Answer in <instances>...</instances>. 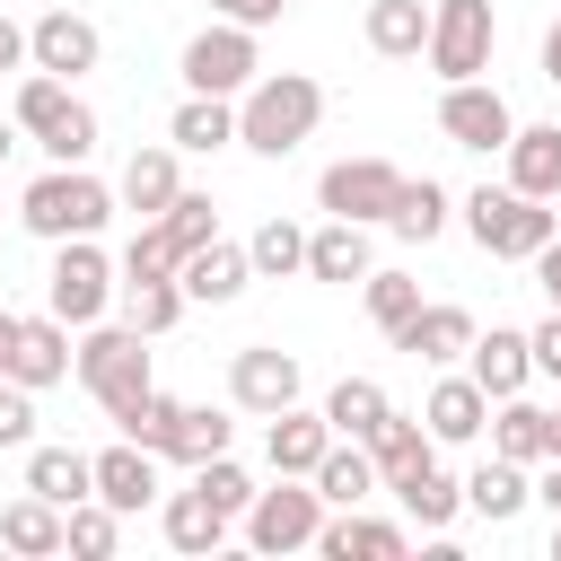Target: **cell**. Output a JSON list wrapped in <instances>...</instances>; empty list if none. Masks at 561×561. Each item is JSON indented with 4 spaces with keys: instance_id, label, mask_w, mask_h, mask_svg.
I'll return each instance as SVG.
<instances>
[{
    "instance_id": "cell-10",
    "label": "cell",
    "mask_w": 561,
    "mask_h": 561,
    "mask_svg": "<svg viewBox=\"0 0 561 561\" xmlns=\"http://www.w3.org/2000/svg\"><path fill=\"white\" fill-rule=\"evenodd\" d=\"M96 61H105V35H96V18H79L70 0H53V9L26 26V70H53V79L79 88Z\"/></svg>"
},
{
    "instance_id": "cell-24",
    "label": "cell",
    "mask_w": 561,
    "mask_h": 561,
    "mask_svg": "<svg viewBox=\"0 0 561 561\" xmlns=\"http://www.w3.org/2000/svg\"><path fill=\"white\" fill-rule=\"evenodd\" d=\"M333 447V421L324 412H307V403H280L272 412V430H263V456H272V473H316V456Z\"/></svg>"
},
{
    "instance_id": "cell-5",
    "label": "cell",
    "mask_w": 561,
    "mask_h": 561,
    "mask_svg": "<svg viewBox=\"0 0 561 561\" xmlns=\"http://www.w3.org/2000/svg\"><path fill=\"white\" fill-rule=\"evenodd\" d=\"M44 307L79 333V324H96L105 307H114V254L96 245V237H61L53 245V272H44Z\"/></svg>"
},
{
    "instance_id": "cell-30",
    "label": "cell",
    "mask_w": 561,
    "mask_h": 561,
    "mask_svg": "<svg viewBox=\"0 0 561 561\" xmlns=\"http://www.w3.org/2000/svg\"><path fill=\"white\" fill-rule=\"evenodd\" d=\"M359 35H368L377 61H421V44H430V0H368Z\"/></svg>"
},
{
    "instance_id": "cell-46",
    "label": "cell",
    "mask_w": 561,
    "mask_h": 561,
    "mask_svg": "<svg viewBox=\"0 0 561 561\" xmlns=\"http://www.w3.org/2000/svg\"><path fill=\"white\" fill-rule=\"evenodd\" d=\"M193 491H202L210 508H228V517H245V500H254V473H245L237 456H202V465H193Z\"/></svg>"
},
{
    "instance_id": "cell-42",
    "label": "cell",
    "mask_w": 561,
    "mask_h": 561,
    "mask_svg": "<svg viewBox=\"0 0 561 561\" xmlns=\"http://www.w3.org/2000/svg\"><path fill=\"white\" fill-rule=\"evenodd\" d=\"M61 526H70V552H88V561H105V552L123 543V508H105L96 491H88L79 508H61Z\"/></svg>"
},
{
    "instance_id": "cell-28",
    "label": "cell",
    "mask_w": 561,
    "mask_h": 561,
    "mask_svg": "<svg viewBox=\"0 0 561 561\" xmlns=\"http://www.w3.org/2000/svg\"><path fill=\"white\" fill-rule=\"evenodd\" d=\"M359 447H368V465H377V482H394V473H412V465H430V456H438V438L421 430V412H394V403L377 412V430H368Z\"/></svg>"
},
{
    "instance_id": "cell-56",
    "label": "cell",
    "mask_w": 561,
    "mask_h": 561,
    "mask_svg": "<svg viewBox=\"0 0 561 561\" xmlns=\"http://www.w3.org/2000/svg\"><path fill=\"white\" fill-rule=\"evenodd\" d=\"M552 456H561V403H552Z\"/></svg>"
},
{
    "instance_id": "cell-22",
    "label": "cell",
    "mask_w": 561,
    "mask_h": 561,
    "mask_svg": "<svg viewBox=\"0 0 561 561\" xmlns=\"http://www.w3.org/2000/svg\"><path fill=\"white\" fill-rule=\"evenodd\" d=\"M386 491L403 500V526H421V535H447V526L465 517V482H456V473H438V456H430V465H412V473H394Z\"/></svg>"
},
{
    "instance_id": "cell-6",
    "label": "cell",
    "mask_w": 561,
    "mask_h": 561,
    "mask_svg": "<svg viewBox=\"0 0 561 561\" xmlns=\"http://www.w3.org/2000/svg\"><path fill=\"white\" fill-rule=\"evenodd\" d=\"M491 44H500V9L491 0H430V44L421 61L438 79H482L491 70Z\"/></svg>"
},
{
    "instance_id": "cell-32",
    "label": "cell",
    "mask_w": 561,
    "mask_h": 561,
    "mask_svg": "<svg viewBox=\"0 0 561 561\" xmlns=\"http://www.w3.org/2000/svg\"><path fill=\"white\" fill-rule=\"evenodd\" d=\"M158 526H167V543L193 552V561L228 543V508H210L202 491H158Z\"/></svg>"
},
{
    "instance_id": "cell-38",
    "label": "cell",
    "mask_w": 561,
    "mask_h": 561,
    "mask_svg": "<svg viewBox=\"0 0 561 561\" xmlns=\"http://www.w3.org/2000/svg\"><path fill=\"white\" fill-rule=\"evenodd\" d=\"M316 412L333 421V438H368V430H377V412H386V386H377V377H342Z\"/></svg>"
},
{
    "instance_id": "cell-54",
    "label": "cell",
    "mask_w": 561,
    "mask_h": 561,
    "mask_svg": "<svg viewBox=\"0 0 561 561\" xmlns=\"http://www.w3.org/2000/svg\"><path fill=\"white\" fill-rule=\"evenodd\" d=\"M9 351H18V316L0 307V368H9Z\"/></svg>"
},
{
    "instance_id": "cell-18",
    "label": "cell",
    "mask_w": 561,
    "mask_h": 561,
    "mask_svg": "<svg viewBox=\"0 0 561 561\" xmlns=\"http://www.w3.org/2000/svg\"><path fill=\"white\" fill-rule=\"evenodd\" d=\"M0 377H18V386H35V394L61 386V377H70V324H61L53 307H44V316H18V351H9Z\"/></svg>"
},
{
    "instance_id": "cell-13",
    "label": "cell",
    "mask_w": 561,
    "mask_h": 561,
    "mask_svg": "<svg viewBox=\"0 0 561 561\" xmlns=\"http://www.w3.org/2000/svg\"><path fill=\"white\" fill-rule=\"evenodd\" d=\"M473 333H482V324H473V307H447V298H421V307H412V324H394L386 342H394L403 359H421V368H456Z\"/></svg>"
},
{
    "instance_id": "cell-31",
    "label": "cell",
    "mask_w": 561,
    "mask_h": 561,
    "mask_svg": "<svg viewBox=\"0 0 561 561\" xmlns=\"http://www.w3.org/2000/svg\"><path fill=\"white\" fill-rule=\"evenodd\" d=\"M167 140H175L184 158H210V149H237V96H193V88H184V105H175V123H167Z\"/></svg>"
},
{
    "instance_id": "cell-15",
    "label": "cell",
    "mask_w": 561,
    "mask_h": 561,
    "mask_svg": "<svg viewBox=\"0 0 561 561\" xmlns=\"http://www.w3.org/2000/svg\"><path fill=\"white\" fill-rule=\"evenodd\" d=\"M482 421H491V394H482L465 368H438V386L421 394V430H430L438 447H473Z\"/></svg>"
},
{
    "instance_id": "cell-29",
    "label": "cell",
    "mask_w": 561,
    "mask_h": 561,
    "mask_svg": "<svg viewBox=\"0 0 561 561\" xmlns=\"http://www.w3.org/2000/svg\"><path fill=\"white\" fill-rule=\"evenodd\" d=\"M26 491L35 500H53V508H79L88 491H96V465H88V447H26Z\"/></svg>"
},
{
    "instance_id": "cell-44",
    "label": "cell",
    "mask_w": 561,
    "mask_h": 561,
    "mask_svg": "<svg viewBox=\"0 0 561 561\" xmlns=\"http://www.w3.org/2000/svg\"><path fill=\"white\" fill-rule=\"evenodd\" d=\"M359 298H368L377 333H394V324H412V307H421V280H412V272H368V280H359Z\"/></svg>"
},
{
    "instance_id": "cell-45",
    "label": "cell",
    "mask_w": 561,
    "mask_h": 561,
    "mask_svg": "<svg viewBox=\"0 0 561 561\" xmlns=\"http://www.w3.org/2000/svg\"><path fill=\"white\" fill-rule=\"evenodd\" d=\"M228 438H237V421H228V412H210V403H184V430H175V465L228 456Z\"/></svg>"
},
{
    "instance_id": "cell-17",
    "label": "cell",
    "mask_w": 561,
    "mask_h": 561,
    "mask_svg": "<svg viewBox=\"0 0 561 561\" xmlns=\"http://www.w3.org/2000/svg\"><path fill=\"white\" fill-rule=\"evenodd\" d=\"M245 280H254V263H245V245H228V237H210V245H193V254L175 263L184 307H228V298H245Z\"/></svg>"
},
{
    "instance_id": "cell-12",
    "label": "cell",
    "mask_w": 561,
    "mask_h": 561,
    "mask_svg": "<svg viewBox=\"0 0 561 561\" xmlns=\"http://www.w3.org/2000/svg\"><path fill=\"white\" fill-rule=\"evenodd\" d=\"M298 351H280V342H245L237 359H228V403L237 412H254V421H272L280 403H298Z\"/></svg>"
},
{
    "instance_id": "cell-47",
    "label": "cell",
    "mask_w": 561,
    "mask_h": 561,
    "mask_svg": "<svg viewBox=\"0 0 561 561\" xmlns=\"http://www.w3.org/2000/svg\"><path fill=\"white\" fill-rule=\"evenodd\" d=\"M0 447H35V386L0 377Z\"/></svg>"
},
{
    "instance_id": "cell-57",
    "label": "cell",
    "mask_w": 561,
    "mask_h": 561,
    "mask_svg": "<svg viewBox=\"0 0 561 561\" xmlns=\"http://www.w3.org/2000/svg\"><path fill=\"white\" fill-rule=\"evenodd\" d=\"M552 561H561V517H552Z\"/></svg>"
},
{
    "instance_id": "cell-19",
    "label": "cell",
    "mask_w": 561,
    "mask_h": 561,
    "mask_svg": "<svg viewBox=\"0 0 561 561\" xmlns=\"http://www.w3.org/2000/svg\"><path fill=\"white\" fill-rule=\"evenodd\" d=\"M465 377L500 403V394H526L535 386V359H526V333L517 324H491V333H473L465 342Z\"/></svg>"
},
{
    "instance_id": "cell-52",
    "label": "cell",
    "mask_w": 561,
    "mask_h": 561,
    "mask_svg": "<svg viewBox=\"0 0 561 561\" xmlns=\"http://www.w3.org/2000/svg\"><path fill=\"white\" fill-rule=\"evenodd\" d=\"M535 500H543V508L561 517V456H543V482H535Z\"/></svg>"
},
{
    "instance_id": "cell-16",
    "label": "cell",
    "mask_w": 561,
    "mask_h": 561,
    "mask_svg": "<svg viewBox=\"0 0 561 561\" xmlns=\"http://www.w3.org/2000/svg\"><path fill=\"white\" fill-rule=\"evenodd\" d=\"M184 149L175 140H158V149H131L123 158V175H114V210H131V219H158L175 193H184V167H175Z\"/></svg>"
},
{
    "instance_id": "cell-51",
    "label": "cell",
    "mask_w": 561,
    "mask_h": 561,
    "mask_svg": "<svg viewBox=\"0 0 561 561\" xmlns=\"http://www.w3.org/2000/svg\"><path fill=\"white\" fill-rule=\"evenodd\" d=\"M0 70H26V26L0 9Z\"/></svg>"
},
{
    "instance_id": "cell-50",
    "label": "cell",
    "mask_w": 561,
    "mask_h": 561,
    "mask_svg": "<svg viewBox=\"0 0 561 561\" xmlns=\"http://www.w3.org/2000/svg\"><path fill=\"white\" fill-rule=\"evenodd\" d=\"M535 289H543V298L561 307V228H552V237L535 245Z\"/></svg>"
},
{
    "instance_id": "cell-33",
    "label": "cell",
    "mask_w": 561,
    "mask_h": 561,
    "mask_svg": "<svg viewBox=\"0 0 561 561\" xmlns=\"http://www.w3.org/2000/svg\"><path fill=\"white\" fill-rule=\"evenodd\" d=\"M456 219V193L438 184V175H403V193H394V210H386V228L403 237V245H430L438 228Z\"/></svg>"
},
{
    "instance_id": "cell-39",
    "label": "cell",
    "mask_w": 561,
    "mask_h": 561,
    "mask_svg": "<svg viewBox=\"0 0 561 561\" xmlns=\"http://www.w3.org/2000/svg\"><path fill=\"white\" fill-rule=\"evenodd\" d=\"M158 228H167V245H175V263H184L193 245H210V237H219V202L184 184V193H175V202L158 210Z\"/></svg>"
},
{
    "instance_id": "cell-53",
    "label": "cell",
    "mask_w": 561,
    "mask_h": 561,
    "mask_svg": "<svg viewBox=\"0 0 561 561\" xmlns=\"http://www.w3.org/2000/svg\"><path fill=\"white\" fill-rule=\"evenodd\" d=\"M543 79H552V88H561V18H552V26H543Z\"/></svg>"
},
{
    "instance_id": "cell-14",
    "label": "cell",
    "mask_w": 561,
    "mask_h": 561,
    "mask_svg": "<svg viewBox=\"0 0 561 561\" xmlns=\"http://www.w3.org/2000/svg\"><path fill=\"white\" fill-rule=\"evenodd\" d=\"M307 552H324V561H403L412 552V526L368 517V508H324V526H316Z\"/></svg>"
},
{
    "instance_id": "cell-36",
    "label": "cell",
    "mask_w": 561,
    "mask_h": 561,
    "mask_svg": "<svg viewBox=\"0 0 561 561\" xmlns=\"http://www.w3.org/2000/svg\"><path fill=\"white\" fill-rule=\"evenodd\" d=\"M245 263H254V280H289V272H307V228L272 210V219L245 237Z\"/></svg>"
},
{
    "instance_id": "cell-1",
    "label": "cell",
    "mask_w": 561,
    "mask_h": 561,
    "mask_svg": "<svg viewBox=\"0 0 561 561\" xmlns=\"http://www.w3.org/2000/svg\"><path fill=\"white\" fill-rule=\"evenodd\" d=\"M316 123H324V88L307 70H254L237 96V149L254 158H289Z\"/></svg>"
},
{
    "instance_id": "cell-21",
    "label": "cell",
    "mask_w": 561,
    "mask_h": 561,
    "mask_svg": "<svg viewBox=\"0 0 561 561\" xmlns=\"http://www.w3.org/2000/svg\"><path fill=\"white\" fill-rule=\"evenodd\" d=\"M88 465H96V500H105V508H123V517H140V508L158 500V456H149V447H131V438H114V447H96Z\"/></svg>"
},
{
    "instance_id": "cell-20",
    "label": "cell",
    "mask_w": 561,
    "mask_h": 561,
    "mask_svg": "<svg viewBox=\"0 0 561 561\" xmlns=\"http://www.w3.org/2000/svg\"><path fill=\"white\" fill-rule=\"evenodd\" d=\"M368 272H377V245H368L359 219H324V228H307V280L351 289V280H368Z\"/></svg>"
},
{
    "instance_id": "cell-40",
    "label": "cell",
    "mask_w": 561,
    "mask_h": 561,
    "mask_svg": "<svg viewBox=\"0 0 561 561\" xmlns=\"http://www.w3.org/2000/svg\"><path fill=\"white\" fill-rule=\"evenodd\" d=\"M35 149H44L53 167H88V158H96V114H88V96H70V105H61V123H53Z\"/></svg>"
},
{
    "instance_id": "cell-4",
    "label": "cell",
    "mask_w": 561,
    "mask_h": 561,
    "mask_svg": "<svg viewBox=\"0 0 561 561\" xmlns=\"http://www.w3.org/2000/svg\"><path fill=\"white\" fill-rule=\"evenodd\" d=\"M456 210H465V237H473L491 263H535V245L561 228L552 202H535V193H517V184H482V193H465Z\"/></svg>"
},
{
    "instance_id": "cell-23",
    "label": "cell",
    "mask_w": 561,
    "mask_h": 561,
    "mask_svg": "<svg viewBox=\"0 0 561 561\" xmlns=\"http://www.w3.org/2000/svg\"><path fill=\"white\" fill-rule=\"evenodd\" d=\"M482 430H491V456H508V465H543V456H552V403L500 394Z\"/></svg>"
},
{
    "instance_id": "cell-48",
    "label": "cell",
    "mask_w": 561,
    "mask_h": 561,
    "mask_svg": "<svg viewBox=\"0 0 561 561\" xmlns=\"http://www.w3.org/2000/svg\"><path fill=\"white\" fill-rule=\"evenodd\" d=\"M526 359H535V377H552V386H561V307L526 333Z\"/></svg>"
},
{
    "instance_id": "cell-55",
    "label": "cell",
    "mask_w": 561,
    "mask_h": 561,
    "mask_svg": "<svg viewBox=\"0 0 561 561\" xmlns=\"http://www.w3.org/2000/svg\"><path fill=\"white\" fill-rule=\"evenodd\" d=\"M26 131H18V114H0V167H9V149H18Z\"/></svg>"
},
{
    "instance_id": "cell-2",
    "label": "cell",
    "mask_w": 561,
    "mask_h": 561,
    "mask_svg": "<svg viewBox=\"0 0 561 561\" xmlns=\"http://www.w3.org/2000/svg\"><path fill=\"white\" fill-rule=\"evenodd\" d=\"M18 219H26V237H44V245L96 237V228L114 219V184L88 175V167H44V175L18 193Z\"/></svg>"
},
{
    "instance_id": "cell-7",
    "label": "cell",
    "mask_w": 561,
    "mask_h": 561,
    "mask_svg": "<svg viewBox=\"0 0 561 561\" xmlns=\"http://www.w3.org/2000/svg\"><path fill=\"white\" fill-rule=\"evenodd\" d=\"M316 526H324V500H316L307 473H272V491L245 500V543L272 552V561H280V552H307Z\"/></svg>"
},
{
    "instance_id": "cell-37",
    "label": "cell",
    "mask_w": 561,
    "mask_h": 561,
    "mask_svg": "<svg viewBox=\"0 0 561 561\" xmlns=\"http://www.w3.org/2000/svg\"><path fill=\"white\" fill-rule=\"evenodd\" d=\"M70 96H79L70 79H53V70H26V79H18V96H9V114H18V131H26V140H44V131L61 123V105H70Z\"/></svg>"
},
{
    "instance_id": "cell-9",
    "label": "cell",
    "mask_w": 561,
    "mask_h": 561,
    "mask_svg": "<svg viewBox=\"0 0 561 561\" xmlns=\"http://www.w3.org/2000/svg\"><path fill=\"white\" fill-rule=\"evenodd\" d=\"M394 193H403V167L394 158H333L316 175V210L324 219H359V228H386Z\"/></svg>"
},
{
    "instance_id": "cell-3",
    "label": "cell",
    "mask_w": 561,
    "mask_h": 561,
    "mask_svg": "<svg viewBox=\"0 0 561 561\" xmlns=\"http://www.w3.org/2000/svg\"><path fill=\"white\" fill-rule=\"evenodd\" d=\"M70 368H79V386L105 403V421L123 412V403H140L158 377H149V333H131V324H79V342H70Z\"/></svg>"
},
{
    "instance_id": "cell-41",
    "label": "cell",
    "mask_w": 561,
    "mask_h": 561,
    "mask_svg": "<svg viewBox=\"0 0 561 561\" xmlns=\"http://www.w3.org/2000/svg\"><path fill=\"white\" fill-rule=\"evenodd\" d=\"M175 316H184V289L175 280H131V298H123V324L131 333L158 342V333H175Z\"/></svg>"
},
{
    "instance_id": "cell-11",
    "label": "cell",
    "mask_w": 561,
    "mask_h": 561,
    "mask_svg": "<svg viewBox=\"0 0 561 561\" xmlns=\"http://www.w3.org/2000/svg\"><path fill=\"white\" fill-rule=\"evenodd\" d=\"M438 131L456 140V149H508V131H517V105L491 88V79H447V96H438Z\"/></svg>"
},
{
    "instance_id": "cell-27",
    "label": "cell",
    "mask_w": 561,
    "mask_h": 561,
    "mask_svg": "<svg viewBox=\"0 0 561 561\" xmlns=\"http://www.w3.org/2000/svg\"><path fill=\"white\" fill-rule=\"evenodd\" d=\"M500 158H508V184L517 193H535V202L561 193V123H517Z\"/></svg>"
},
{
    "instance_id": "cell-25",
    "label": "cell",
    "mask_w": 561,
    "mask_h": 561,
    "mask_svg": "<svg viewBox=\"0 0 561 561\" xmlns=\"http://www.w3.org/2000/svg\"><path fill=\"white\" fill-rule=\"evenodd\" d=\"M307 482H316V500H324V508H368V500L386 491L359 438H333V447L316 456V473H307Z\"/></svg>"
},
{
    "instance_id": "cell-49",
    "label": "cell",
    "mask_w": 561,
    "mask_h": 561,
    "mask_svg": "<svg viewBox=\"0 0 561 561\" xmlns=\"http://www.w3.org/2000/svg\"><path fill=\"white\" fill-rule=\"evenodd\" d=\"M210 18H228V26H254V35H263V26H280V18H289V0H210Z\"/></svg>"
},
{
    "instance_id": "cell-26",
    "label": "cell",
    "mask_w": 561,
    "mask_h": 561,
    "mask_svg": "<svg viewBox=\"0 0 561 561\" xmlns=\"http://www.w3.org/2000/svg\"><path fill=\"white\" fill-rule=\"evenodd\" d=\"M0 552H18V561H53V552H70L61 508H53V500H35V491H18V500L0 508Z\"/></svg>"
},
{
    "instance_id": "cell-43",
    "label": "cell",
    "mask_w": 561,
    "mask_h": 561,
    "mask_svg": "<svg viewBox=\"0 0 561 561\" xmlns=\"http://www.w3.org/2000/svg\"><path fill=\"white\" fill-rule=\"evenodd\" d=\"M114 272H123V289H131V280H175V245H167V228H158V219H140Z\"/></svg>"
},
{
    "instance_id": "cell-35",
    "label": "cell",
    "mask_w": 561,
    "mask_h": 561,
    "mask_svg": "<svg viewBox=\"0 0 561 561\" xmlns=\"http://www.w3.org/2000/svg\"><path fill=\"white\" fill-rule=\"evenodd\" d=\"M114 430H123L131 447H149V456L167 465V456H175V430H184V403H175L167 386H149L140 403H123V412H114Z\"/></svg>"
},
{
    "instance_id": "cell-34",
    "label": "cell",
    "mask_w": 561,
    "mask_h": 561,
    "mask_svg": "<svg viewBox=\"0 0 561 561\" xmlns=\"http://www.w3.org/2000/svg\"><path fill=\"white\" fill-rule=\"evenodd\" d=\"M526 500H535V482H526V465H508V456H482V465L465 473V508L491 517V526H508Z\"/></svg>"
},
{
    "instance_id": "cell-8",
    "label": "cell",
    "mask_w": 561,
    "mask_h": 561,
    "mask_svg": "<svg viewBox=\"0 0 561 561\" xmlns=\"http://www.w3.org/2000/svg\"><path fill=\"white\" fill-rule=\"evenodd\" d=\"M184 88L193 96H245V79L263 70V44H254V26H228V18H210L193 44H184Z\"/></svg>"
}]
</instances>
